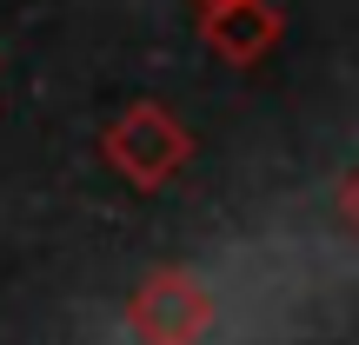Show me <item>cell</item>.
I'll return each mask as SVG.
<instances>
[{
	"instance_id": "1",
	"label": "cell",
	"mask_w": 359,
	"mask_h": 345,
	"mask_svg": "<svg viewBox=\"0 0 359 345\" xmlns=\"http://www.w3.org/2000/svg\"><path fill=\"white\" fill-rule=\"evenodd\" d=\"M200 319H206V306H200V293H187V286H160V293L140 306V325H147L160 345H180Z\"/></svg>"
}]
</instances>
